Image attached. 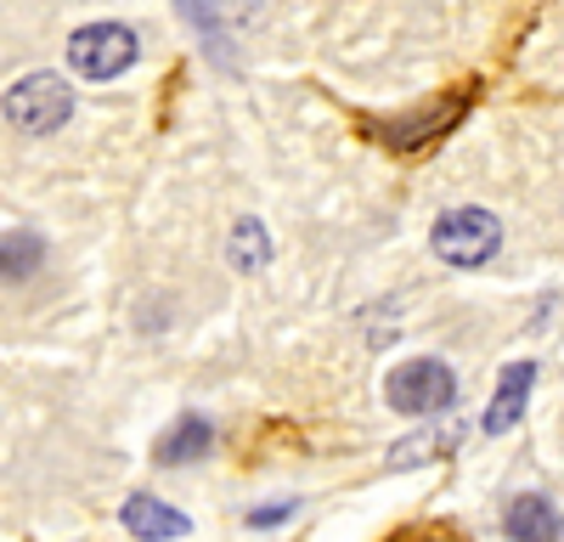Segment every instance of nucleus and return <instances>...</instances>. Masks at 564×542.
Returning <instances> with one entry per match:
<instances>
[{
	"label": "nucleus",
	"instance_id": "obj_1",
	"mask_svg": "<svg viewBox=\"0 0 564 542\" xmlns=\"http://www.w3.org/2000/svg\"><path fill=\"white\" fill-rule=\"evenodd\" d=\"M430 249H435V260H446L457 271H475V265H486L502 249V220L491 209H480V204L446 209L430 226Z\"/></svg>",
	"mask_w": 564,
	"mask_h": 542
},
{
	"label": "nucleus",
	"instance_id": "obj_2",
	"mask_svg": "<svg viewBox=\"0 0 564 542\" xmlns=\"http://www.w3.org/2000/svg\"><path fill=\"white\" fill-rule=\"evenodd\" d=\"M384 401L406 419H441L446 406L457 401V373L446 368L441 356H406L390 368L384 379Z\"/></svg>",
	"mask_w": 564,
	"mask_h": 542
},
{
	"label": "nucleus",
	"instance_id": "obj_3",
	"mask_svg": "<svg viewBox=\"0 0 564 542\" xmlns=\"http://www.w3.org/2000/svg\"><path fill=\"white\" fill-rule=\"evenodd\" d=\"M141 57V40L130 23H85L68 34V68L79 79H119L124 68H135Z\"/></svg>",
	"mask_w": 564,
	"mask_h": 542
},
{
	"label": "nucleus",
	"instance_id": "obj_4",
	"mask_svg": "<svg viewBox=\"0 0 564 542\" xmlns=\"http://www.w3.org/2000/svg\"><path fill=\"white\" fill-rule=\"evenodd\" d=\"M7 119L23 130V136H52L68 124L74 113V85L63 74H23L12 90H7Z\"/></svg>",
	"mask_w": 564,
	"mask_h": 542
},
{
	"label": "nucleus",
	"instance_id": "obj_5",
	"mask_svg": "<svg viewBox=\"0 0 564 542\" xmlns=\"http://www.w3.org/2000/svg\"><path fill=\"white\" fill-rule=\"evenodd\" d=\"M463 108H468V97H441V102H430L423 113H395V119H372L367 130L379 136L384 148H395V153H417V148H430V142H441V136L463 119Z\"/></svg>",
	"mask_w": 564,
	"mask_h": 542
},
{
	"label": "nucleus",
	"instance_id": "obj_6",
	"mask_svg": "<svg viewBox=\"0 0 564 542\" xmlns=\"http://www.w3.org/2000/svg\"><path fill=\"white\" fill-rule=\"evenodd\" d=\"M502 531H508V542H564V514L553 509V497L520 491L502 509Z\"/></svg>",
	"mask_w": 564,
	"mask_h": 542
},
{
	"label": "nucleus",
	"instance_id": "obj_7",
	"mask_svg": "<svg viewBox=\"0 0 564 542\" xmlns=\"http://www.w3.org/2000/svg\"><path fill=\"white\" fill-rule=\"evenodd\" d=\"M119 520H124V531H130V536H141V542H181L186 531H193V520H186L181 509H170L164 497H153V491L124 497Z\"/></svg>",
	"mask_w": 564,
	"mask_h": 542
},
{
	"label": "nucleus",
	"instance_id": "obj_8",
	"mask_svg": "<svg viewBox=\"0 0 564 542\" xmlns=\"http://www.w3.org/2000/svg\"><path fill=\"white\" fill-rule=\"evenodd\" d=\"M531 390H536V361H508L502 379H497V395H491V406H486V419H480L486 435H508L513 424H520Z\"/></svg>",
	"mask_w": 564,
	"mask_h": 542
},
{
	"label": "nucleus",
	"instance_id": "obj_9",
	"mask_svg": "<svg viewBox=\"0 0 564 542\" xmlns=\"http://www.w3.org/2000/svg\"><path fill=\"white\" fill-rule=\"evenodd\" d=\"M209 452H215V424H209L204 413H181V419L159 435L153 464H164V469H186V464L209 458Z\"/></svg>",
	"mask_w": 564,
	"mask_h": 542
},
{
	"label": "nucleus",
	"instance_id": "obj_10",
	"mask_svg": "<svg viewBox=\"0 0 564 542\" xmlns=\"http://www.w3.org/2000/svg\"><path fill=\"white\" fill-rule=\"evenodd\" d=\"M45 260H52L45 238L29 232V226H18V232L0 238V283H29V278H40Z\"/></svg>",
	"mask_w": 564,
	"mask_h": 542
},
{
	"label": "nucleus",
	"instance_id": "obj_11",
	"mask_svg": "<svg viewBox=\"0 0 564 542\" xmlns=\"http://www.w3.org/2000/svg\"><path fill=\"white\" fill-rule=\"evenodd\" d=\"M457 441H463V424H452V430H417V435H406V441H395L390 446V469H423V464H435V458H446V452H457Z\"/></svg>",
	"mask_w": 564,
	"mask_h": 542
},
{
	"label": "nucleus",
	"instance_id": "obj_12",
	"mask_svg": "<svg viewBox=\"0 0 564 542\" xmlns=\"http://www.w3.org/2000/svg\"><path fill=\"white\" fill-rule=\"evenodd\" d=\"M226 249H231V265H238V271H265V260H271V238H265V226L254 215H238Z\"/></svg>",
	"mask_w": 564,
	"mask_h": 542
},
{
	"label": "nucleus",
	"instance_id": "obj_13",
	"mask_svg": "<svg viewBox=\"0 0 564 542\" xmlns=\"http://www.w3.org/2000/svg\"><path fill=\"white\" fill-rule=\"evenodd\" d=\"M175 7H181V18L186 23H193V34L209 45V57L215 63H226V29H220V0H175Z\"/></svg>",
	"mask_w": 564,
	"mask_h": 542
},
{
	"label": "nucleus",
	"instance_id": "obj_14",
	"mask_svg": "<svg viewBox=\"0 0 564 542\" xmlns=\"http://www.w3.org/2000/svg\"><path fill=\"white\" fill-rule=\"evenodd\" d=\"M294 509H300V503H265V509L249 514V525H254V531H260V525H282V520H294Z\"/></svg>",
	"mask_w": 564,
	"mask_h": 542
}]
</instances>
